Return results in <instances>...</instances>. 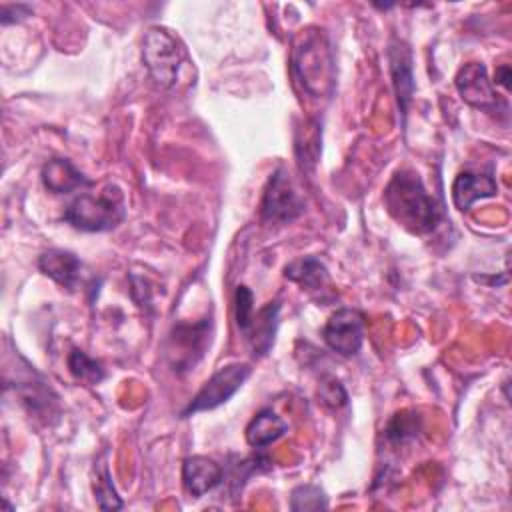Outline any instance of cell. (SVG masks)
<instances>
[{
	"mask_svg": "<svg viewBox=\"0 0 512 512\" xmlns=\"http://www.w3.org/2000/svg\"><path fill=\"white\" fill-rule=\"evenodd\" d=\"M272 464H270V458L268 456H264V454H254V456H250V458H242V460H238L236 464H232L230 466V476H228V484H230V490H232V494H238L240 490H242V486L246 484V480L256 472H264V470H268ZM222 480V482H224Z\"/></svg>",
	"mask_w": 512,
	"mask_h": 512,
	"instance_id": "22",
	"label": "cell"
},
{
	"mask_svg": "<svg viewBox=\"0 0 512 512\" xmlns=\"http://www.w3.org/2000/svg\"><path fill=\"white\" fill-rule=\"evenodd\" d=\"M252 368L242 362H232L222 368H218L198 390V394L188 402V406L182 410V418H190L198 412L214 410L222 404H226L250 378Z\"/></svg>",
	"mask_w": 512,
	"mask_h": 512,
	"instance_id": "7",
	"label": "cell"
},
{
	"mask_svg": "<svg viewBox=\"0 0 512 512\" xmlns=\"http://www.w3.org/2000/svg\"><path fill=\"white\" fill-rule=\"evenodd\" d=\"M382 198L388 214L414 236L434 232L442 220V206L426 190L420 174L410 168L392 174Z\"/></svg>",
	"mask_w": 512,
	"mask_h": 512,
	"instance_id": "1",
	"label": "cell"
},
{
	"mask_svg": "<svg viewBox=\"0 0 512 512\" xmlns=\"http://www.w3.org/2000/svg\"><path fill=\"white\" fill-rule=\"evenodd\" d=\"M92 488H94V498H96L98 508H102V510H120L124 506L122 498L118 496V492L112 484V474H110V468L106 464V454H102L96 460Z\"/></svg>",
	"mask_w": 512,
	"mask_h": 512,
	"instance_id": "20",
	"label": "cell"
},
{
	"mask_svg": "<svg viewBox=\"0 0 512 512\" xmlns=\"http://www.w3.org/2000/svg\"><path fill=\"white\" fill-rule=\"evenodd\" d=\"M318 398L330 410H340L348 404V392L336 376H322L318 384Z\"/></svg>",
	"mask_w": 512,
	"mask_h": 512,
	"instance_id": "25",
	"label": "cell"
},
{
	"mask_svg": "<svg viewBox=\"0 0 512 512\" xmlns=\"http://www.w3.org/2000/svg\"><path fill=\"white\" fill-rule=\"evenodd\" d=\"M320 140H322V128L318 126L316 120L304 122L302 128H296L294 134V152L298 166L304 172H312L318 164L320 156Z\"/></svg>",
	"mask_w": 512,
	"mask_h": 512,
	"instance_id": "19",
	"label": "cell"
},
{
	"mask_svg": "<svg viewBox=\"0 0 512 512\" xmlns=\"http://www.w3.org/2000/svg\"><path fill=\"white\" fill-rule=\"evenodd\" d=\"M66 364H68V370H70L72 378L86 384V386H96L106 378V372H104L102 364L98 360H94L92 356H88L80 348H72L68 352Z\"/></svg>",
	"mask_w": 512,
	"mask_h": 512,
	"instance_id": "21",
	"label": "cell"
},
{
	"mask_svg": "<svg viewBox=\"0 0 512 512\" xmlns=\"http://www.w3.org/2000/svg\"><path fill=\"white\" fill-rule=\"evenodd\" d=\"M286 432H288L286 420H282L272 408H262L248 422L244 436L248 446L262 450L272 442H276L278 438H282Z\"/></svg>",
	"mask_w": 512,
	"mask_h": 512,
	"instance_id": "18",
	"label": "cell"
},
{
	"mask_svg": "<svg viewBox=\"0 0 512 512\" xmlns=\"http://www.w3.org/2000/svg\"><path fill=\"white\" fill-rule=\"evenodd\" d=\"M290 68L294 80L312 98H330L336 82V64L328 36L320 28H308L292 48Z\"/></svg>",
	"mask_w": 512,
	"mask_h": 512,
	"instance_id": "2",
	"label": "cell"
},
{
	"mask_svg": "<svg viewBox=\"0 0 512 512\" xmlns=\"http://www.w3.org/2000/svg\"><path fill=\"white\" fill-rule=\"evenodd\" d=\"M186 60V50L180 40L166 28L152 26L142 40V62L160 88H174Z\"/></svg>",
	"mask_w": 512,
	"mask_h": 512,
	"instance_id": "4",
	"label": "cell"
},
{
	"mask_svg": "<svg viewBox=\"0 0 512 512\" xmlns=\"http://www.w3.org/2000/svg\"><path fill=\"white\" fill-rule=\"evenodd\" d=\"M38 268L44 276L54 280L60 288L76 290L82 276V262L74 252L50 248L38 256Z\"/></svg>",
	"mask_w": 512,
	"mask_h": 512,
	"instance_id": "14",
	"label": "cell"
},
{
	"mask_svg": "<svg viewBox=\"0 0 512 512\" xmlns=\"http://www.w3.org/2000/svg\"><path fill=\"white\" fill-rule=\"evenodd\" d=\"M16 394L20 398V404L26 408V412L36 420L50 426L60 418V398L40 376L32 380L30 378L18 380Z\"/></svg>",
	"mask_w": 512,
	"mask_h": 512,
	"instance_id": "11",
	"label": "cell"
},
{
	"mask_svg": "<svg viewBox=\"0 0 512 512\" xmlns=\"http://www.w3.org/2000/svg\"><path fill=\"white\" fill-rule=\"evenodd\" d=\"M456 90L460 94V98L482 112L488 114H508V104L500 98V94L496 92L492 80L488 78L486 66L482 62H468L464 64L456 78H454Z\"/></svg>",
	"mask_w": 512,
	"mask_h": 512,
	"instance_id": "8",
	"label": "cell"
},
{
	"mask_svg": "<svg viewBox=\"0 0 512 512\" xmlns=\"http://www.w3.org/2000/svg\"><path fill=\"white\" fill-rule=\"evenodd\" d=\"M0 12H2V16H0L2 26H8V24L28 18L32 14V8L28 4H2Z\"/></svg>",
	"mask_w": 512,
	"mask_h": 512,
	"instance_id": "27",
	"label": "cell"
},
{
	"mask_svg": "<svg viewBox=\"0 0 512 512\" xmlns=\"http://www.w3.org/2000/svg\"><path fill=\"white\" fill-rule=\"evenodd\" d=\"M366 316L356 308H338L330 314L322 328L326 346L338 356L352 358L360 352L364 342Z\"/></svg>",
	"mask_w": 512,
	"mask_h": 512,
	"instance_id": "9",
	"label": "cell"
},
{
	"mask_svg": "<svg viewBox=\"0 0 512 512\" xmlns=\"http://www.w3.org/2000/svg\"><path fill=\"white\" fill-rule=\"evenodd\" d=\"M304 214V198L292 182L288 170L278 166L262 192L260 202V218L272 224H286Z\"/></svg>",
	"mask_w": 512,
	"mask_h": 512,
	"instance_id": "5",
	"label": "cell"
},
{
	"mask_svg": "<svg viewBox=\"0 0 512 512\" xmlns=\"http://www.w3.org/2000/svg\"><path fill=\"white\" fill-rule=\"evenodd\" d=\"M284 278L298 284L308 294H322L330 286L326 264L316 256H302L284 266Z\"/></svg>",
	"mask_w": 512,
	"mask_h": 512,
	"instance_id": "17",
	"label": "cell"
},
{
	"mask_svg": "<svg viewBox=\"0 0 512 512\" xmlns=\"http://www.w3.org/2000/svg\"><path fill=\"white\" fill-rule=\"evenodd\" d=\"M224 480V468L208 456H188L182 462V484L192 498H202Z\"/></svg>",
	"mask_w": 512,
	"mask_h": 512,
	"instance_id": "12",
	"label": "cell"
},
{
	"mask_svg": "<svg viewBox=\"0 0 512 512\" xmlns=\"http://www.w3.org/2000/svg\"><path fill=\"white\" fill-rule=\"evenodd\" d=\"M254 294L248 286L240 284L236 286L234 292V314H236V326L240 330V334H244L252 322L254 316Z\"/></svg>",
	"mask_w": 512,
	"mask_h": 512,
	"instance_id": "26",
	"label": "cell"
},
{
	"mask_svg": "<svg viewBox=\"0 0 512 512\" xmlns=\"http://www.w3.org/2000/svg\"><path fill=\"white\" fill-rule=\"evenodd\" d=\"M418 418L414 414L406 416V412H398L392 416L388 426L384 428V438L388 444L400 446L406 444L408 440H414L418 436Z\"/></svg>",
	"mask_w": 512,
	"mask_h": 512,
	"instance_id": "24",
	"label": "cell"
},
{
	"mask_svg": "<svg viewBox=\"0 0 512 512\" xmlns=\"http://www.w3.org/2000/svg\"><path fill=\"white\" fill-rule=\"evenodd\" d=\"M498 86L502 88H510V66L508 64H502L496 68V80H494Z\"/></svg>",
	"mask_w": 512,
	"mask_h": 512,
	"instance_id": "28",
	"label": "cell"
},
{
	"mask_svg": "<svg viewBox=\"0 0 512 512\" xmlns=\"http://www.w3.org/2000/svg\"><path fill=\"white\" fill-rule=\"evenodd\" d=\"M212 340V320L202 318L194 324H176L166 340V360L178 374L192 370L204 356Z\"/></svg>",
	"mask_w": 512,
	"mask_h": 512,
	"instance_id": "6",
	"label": "cell"
},
{
	"mask_svg": "<svg viewBox=\"0 0 512 512\" xmlns=\"http://www.w3.org/2000/svg\"><path fill=\"white\" fill-rule=\"evenodd\" d=\"M498 194V184L490 174L472 170L460 172L452 182V202L460 212H468L476 200Z\"/></svg>",
	"mask_w": 512,
	"mask_h": 512,
	"instance_id": "15",
	"label": "cell"
},
{
	"mask_svg": "<svg viewBox=\"0 0 512 512\" xmlns=\"http://www.w3.org/2000/svg\"><path fill=\"white\" fill-rule=\"evenodd\" d=\"M278 320H280V302L278 300H272L254 312L248 330L242 334L246 344L250 346V352L254 358H264L270 352L274 338H276Z\"/></svg>",
	"mask_w": 512,
	"mask_h": 512,
	"instance_id": "13",
	"label": "cell"
},
{
	"mask_svg": "<svg viewBox=\"0 0 512 512\" xmlns=\"http://www.w3.org/2000/svg\"><path fill=\"white\" fill-rule=\"evenodd\" d=\"M126 218V200L116 184H106L102 192H82L64 210L62 220L82 232H108Z\"/></svg>",
	"mask_w": 512,
	"mask_h": 512,
	"instance_id": "3",
	"label": "cell"
},
{
	"mask_svg": "<svg viewBox=\"0 0 512 512\" xmlns=\"http://www.w3.org/2000/svg\"><path fill=\"white\" fill-rule=\"evenodd\" d=\"M386 58H388V70H390V80H392V88L396 94V104L398 110L402 114V124L406 120L408 114V106L412 102L414 96V60H412V50L406 42L394 38L388 44L386 50Z\"/></svg>",
	"mask_w": 512,
	"mask_h": 512,
	"instance_id": "10",
	"label": "cell"
},
{
	"mask_svg": "<svg viewBox=\"0 0 512 512\" xmlns=\"http://www.w3.org/2000/svg\"><path fill=\"white\" fill-rule=\"evenodd\" d=\"M326 508H328V496L316 484H300L290 494V510L292 512L326 510Z\"/></svg>",
	"mask_w": 512,
	"mask_h": 512,
	"instance_id": "23",
	"label": "cell"
},
{
	"mask_svg": "<svg viewBox=\"0 0 512 512\" xmlns=\"http://www.w3.org/2000/svg\"><path fill=\"white\" fill-rule=\"evenodd\" d=\"M42 184L52 194H70L78 188L92 186V180L80 172L68 158H50L40 172Z\"/></svg>",
	"mask_w": 512,
	"mask_h": 512,
	"instance_id": "16",
	"label": "cell"
}]
</instances>
